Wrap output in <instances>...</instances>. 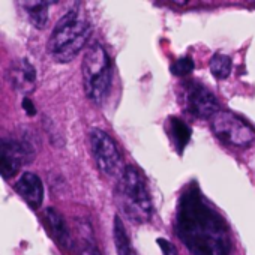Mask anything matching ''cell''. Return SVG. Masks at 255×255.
I'll return each mask as SVG.
<instances>
[{
  "label": "cell",
  "instance_id": "obj_5",
  "mask_svg": "<svg viewBox=\"0 0 255 255\" xmlns=\"http://www.w3.org/2000/svg\"><path fill=\"white\" fill-rule=\"evenodd\" d=\"M213 134L225 144L233 147H248L255 141L254 128L237 114L221 110L210 119Z\"/></svg>",
  "mask_w": 255,
  "mask_h": 255
},
{
  "label": "cell",
  "instance_id": "obj_2",
  "mask_svg": "<svg viewBox=\"0 0 255 255\" xmlns=\"http://www.w3.org/2000/svg\"><path fill=\"white\" fill-rule=\"evenodd\" d=\"M90 35V21L81 5L77 3L54 24L48 39V51L57 63H68L81 53Z\"/></svg>",
  "mask_w": 255,
  "mask_h": 255
},
{
  "label": "cell",
  "instance_id": "obj_13",
  "mask_svg": "<svg viewBox=\"0 0 255 255\" xmlns=\"http://www.w3.org/2000/svg\"><path fill=\"white\" fill-rule=\"evenodd\" d=\"M113 239H114V246H116V252L117 255H137L131 239L128 236L125 225L120 219V216L114 218V224H113Z\"/></svg>",
  "mask_w": 255,
  "mask_h": 255
},
{
  "label": "cell",
  "instance_id": "obj_11",
  "mask_svg": "<svg viewBox=\"0 0 255 255\" xmlns=\"http://www.w3.org/2000/svg\"><path fill=\"white\" fill-rule=\"evenodd\" d=\"M45 221H47V227H48L53 239L57 242V245L65 249H71L74 246V242H72V236L68 228V224L63 219L62 213H59L53 207H48L45 210Z\"/></svg>",
  "mask_w": 255,
  "mask_h": 255
},
{
  "label": "cell",
  "instance_id": "obj_10",
  "mask_svg": "<svg viewBox=\"0 0 255 255\" xmlns=\"http://www.w3.org/2000/svg\"><path fill=\"white\" fill-rule=\"evenodd\" d=\"M15 192L32 209H39L44 201V183L35 173H23L15 182Z\"/></svg>",
  "mask_w": 255,
  "mask_h": 255
},
{
  "label": "cell",
  "instance_id": "obj_17",
  "mask_svg": "<svg viewBox=\"0 0 255 255\" xmlns=\"http://www.w3.org/2000/svg\"><path fill=\"white\" fill-rule=\"evenodd\" d=\"M194 71V60L191 57H180L171 65V72L177 77H185Z\"/></svg>",
  "mask_w": 255,
  "mask_h": 255
},
{
  "label": "cell",
  "instance_id": "obj_15",
  "mask_svg": "<svg viewBox=\"0 0 255 255\" xmlns=\"http://www.w3.org/2000/svg\"><path fill=\"white\" fill-rule=\"evenodd\" d=\"M210 72L215 78L218 80H225L230 77L231 69H233V60L230 56L222 54V53H216L212 56L210 63H209Z\"/></svg>",
  "mask_w": 255,
  "mask_h": 255
},
{
  "label": "cell",
  "instance_id": "obj_6",
  "mask_svg": "<svg viewBox=\"0 0 255 255\" xmlns=\"http://www.w3.org/2000/svg\"><path fill=\"white\" fill-rule=\"evenodd\" d=\"M36 155L35 141L24 134L21 137H3L2 152H0V171L5 179L14 177L20 168L29 162Z\"/></svg>",
  "mask_w": 255,
  "mask_h": 255
},
{
  "label": "cell",
  "instance_id": "obj_19",
  "mask_svg": "<svg viewBox=\"0 0 255 255\" xmlns=\"http://www.w3.org/2000/svg\"><path fill=\"white\" fill-rule=\"evenodd\" d=\"M21 105H23V110L27 113V116H35L36 114V108H35V104L29 99V98H26L24 96V99H23V102H21Z\"/></svg>",
  "mask_w": 255,
  "mask_h": 255
},
{
  "label": "cell",
  "instance_id": "obj_4",
  "mask_svg": "<svg viewBox=\"0 0 255 255\" xmlns=\"http://www.w3.org/2000/svg\"><path fill=\"white\" fill-rule=\"evenodd\" d=\"M81 71L86 96L93 104L101 105L107 99L111 87V60L99 42H93L87 48Z\"/></svg>",
  "mask_w": 255,
  "mask_h": 255
},
{
  "label": "cell",
  "instance_id": "obj_7",
  "mask_svg": "<svg viewBox=\"0 0 255 255\" xmlns=\"http://www.w3.org/2000/svg\"><path fill=\"white\" fill-rule=\"evenodd\" d=\"M89 141H90V149L95 158V162L99 168V171L108 177L120 176L123 168H122V156L117 149L116 141L102 129H95L90 131L89 134Z\"/></svg>",
  "mask_w": 255,
  "mask_h": 255
},
{
  "label": "cell",
  "instance_id": "obj_14",
  "mask_svg": "<svg viewBox=\"0 0 255 255\" xmlns=\"http://www.w3.org/2000/svg\"><path fill=\"white\" fill-rule=\"evenodd\" d=\"M21 6L24 8V11L27 12V17L30 20V23L36 27V29H45L50 20L48 11L51 3H44V2H24L21 3Z\"/></svg>",
  "mask_w": 255,
  "mask_h": 255
},
{
  "label": "cell",
  "instance_id": "obj_18",
  "mask_svg": "<svg viewBox=\"0 0 255 255\" xmlns=\"http://www.w3.org/2000/svg\"><path fill=\"white\" fill-rule=\"evenodd\" d=\"M156 243L159 245V248H161V251H162V255H179L176 246H174L171 242H168V240L159 237V239H156Z\"/></svg>",
  "mask_w": 255,
  "mask_h": 255
},
{
  "label": "cell",
  "instance_id": "obj_12",
  "mask_svg": "<svg viewBox=\"0 0 255 255\" xmlns=\"http://www.w3.org/2000/svg\"><path fill=\"white\" fill-rule=\"evenodd\" d=\"M167 126H168V135L171 137L177 152L179 153L183 152V149L186 147V144L189 143V138H191L189 126L177 117H170Z\"/></svg>",
  "mask_w": 255,
  "mask_h": 255
},
{
  "label": "cell",
  "instance_id": "obj_3",
  "mask_svg": "<svg viewBox=\"0 0 255 255\" xmlns=\"http://www.w3.org/2000/svg\"><path fill=\"white\" fill-rule=\"evenodd\" d=\"M117 201L122 213L135 224L150 221L153 207L143 174L132 165L123 168L117 182Z\"/></svg>",
  "mask_w": 255,
  "mask_h": 255
},
{
  "label": "cell",
  "instance_id": "obj_8",
  "mask_svg": "<svg viewBox=\"0 0 255 255\" xmlns=\"http://www.w3.org/2000/svg\"><path fill=\"white\" fill-rule=\"evenodd\" d=\"M186 108L197 119H212L219 110L216 96L204 86L192 83L186 89Z\"/></svg>",
  "mask_w": 255,
  "mask_h": 255
},
{
  "label": "cell",
  "instance_id": "obj_9",
  "mask_svg": "<svg viewBox=\"0 0 255 255\" xmlns=\"http://www.w3.org/2000/svg\"><path fill=\"white\" fill-rule=\"evenodd\" d=\"M8 78L15 92L27 95L36 89L38 71L27 59H15L9 66Z\"/></svg>",
  "mask_w": 255,
  "mask_h": 255
},
{
  "label": "cell",
  "instance_id": "obj_1",
  "mask_svg": "<svg viewBox=\"0 0 255 255\" xmlns=\"http://www.w3.org/2000/svg\"><path fill=\"white\" fill-rule=\"evenodd\" d=\"M177 233L194 255H228L227 227L198 192L183 197L177 215Z\"/></svg>",
  "mask_w": 255,
  "mask_h": 255
},
{
  "label": "cell",
  "instance_id": "obj_16",
  "mask_svg": "<svg viewBox=\"0 0 255 255\" xmlns=\"http://www.w3.org/2000/svg\"><path fill=\"white\" fill-rule=\"evenodd\" d=\"M80 233H81V240L78 243V255H101L93 243L92 233L86 234L84 228H80Z\"/></svg>",
  "mask_w": 255,
  "mask_h": 255
}]
</instances>
